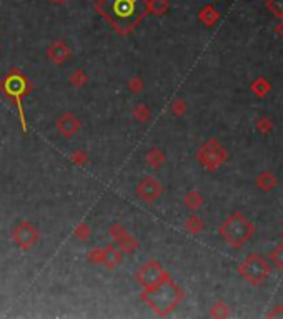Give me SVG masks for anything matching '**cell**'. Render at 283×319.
<instances>
[{
	"instance_id": "cell-1",
	"label": "cell",
	"mask_w": 283,
	"mask_h": 319,
	"mask_svg": "<svg viewBox=\"0 0 283 319\" xmlns=\"http://www.w3.org/2000/svg\"><path fill=\"white\" fill-rule=\"evenodd\" d=\"M99 10L115 29L129 32L145 17L147 0H100Z\"/></svg>"
}]
</instances>
